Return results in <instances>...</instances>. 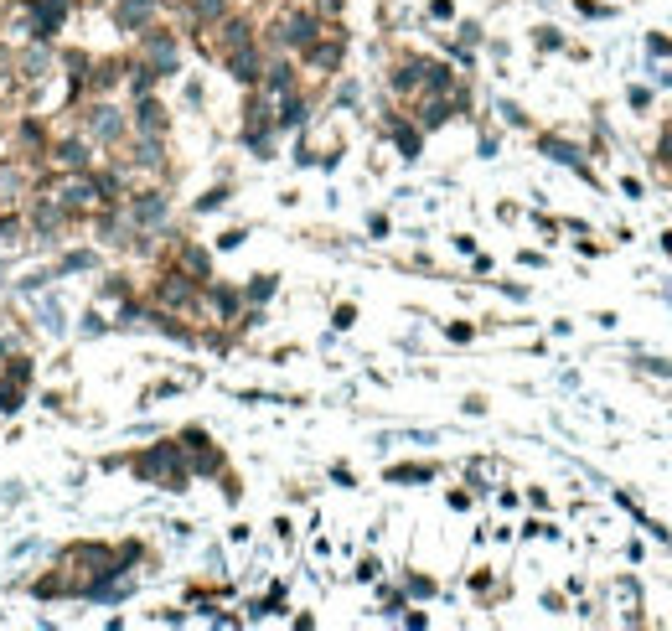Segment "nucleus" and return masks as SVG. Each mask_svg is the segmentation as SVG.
<instances>
[{"label":"nucleus","mask_w":672,"mask_h":631,"mask_svg":"<svg viewBox=\"0 0 672 631\" xmlns=\"http://www.w3.org/2000/svg\"><path fill=\"white\" fill-rule=\"evenodd\" d=\"M135 476L140 482H156L166 492H181L187 487V461H181V445H150L145 456H135Z\"/></svg>","instance_id":"nucleus-1"},{"label":"nucleus","mask_w":672,"mask_h":631,"mask_svg":"<svg viewBox=\"0 0 672 631\" xmlns=\"http://www.w3.org/2000/svg\"><path fill=\"white\" fill-rule=\"evenodd\" d=\"M321 26H326V21H321L311 6H305V11H290V16L274 21L269 47H274V52H305V47H311V42L321 37Z\"/></svg>","instance_id":"nucleus-2"},{"label":"nucleus","mask_w":672,"mask_h":631,"mask_svg":"<svg viewBox=\"0 0 672 631\" xmlns=\"http://www.w3.org/2000/svg\"><path fill=\"white\" fill-rule=\"evenodd\" d=\"M197 295H202V280H192L187 269H171V275L156 280V311L166 316H187L197 306Z\"/></svg>","instance_id":"nucleus-3"},{"label":"nucleus","mask_w":672,"mask_h":631,"mask_svg":"<svg viewBox=\"0 0 672 631\" xmlns=\"http://www.w3.org/2000/svg\"><path fill=\"white\" fill-rule=\"evenodd\" d=\"M16 21H26V37L32 42H52L68 21V0H26L16 11Z\"/></svg>","instance_id":"nucleus-4"},{"label":"nucleus","mask_w":672,"mask_h":631,"mask_svg":"<svg viewBox=\"0 0 672 631\" xmlns=\"http://www.w3.org/2000/svg\"><path fill=\"white\" fill-rule=\"evenodd\" d=\"M125 130H130V119L119 114L109 99H94V104L83 109V135L94 140V145H119V140H125Z\"/></svg>","instance_id":"nucleus-5"},{"label":"nucleus","mask_w":672,"mask_h":631,"mask_svg":"<svg viewBox=\"0 0 672 631\" xmlns=\"http://www.w3.org/2000/svg\"><path fill=\"white\" fill-rule=\"evenodd\" d=\"M176 445H181V461H187V471H197V476H218V471H223V450L212 445L202 430H187Z\"/></svg>","instance_id":"nucleus-6"},{"label":"nucleus","mask_w":672,"mask_h":631,"mask_svg":"<svg viewBox=\"0 0 672 631\" xmlns=\"http://www.w3.org/2000/svg\"><path fill=\"white\" fill-rule=\"evenodd\" d=\"M47 161L57 171H94V140H88V135H68V140L47 145Z\"/></svg>","instance_id":"nucleus-7"},{"label":"nucleus","mask_w":672,"mask_h":631,"mask_svg":"<svg viewBox=\"0 0 672 631\" xmlns=\"http://www.w3.org/2000/svg\"><path fill=\"white\" fill-rule=\"evenodd\" d=\"M140 63H150L161 78L176 73V37L171 32H156V26H145V47H140Z\"/></svg>","instance_id":"nucleus-8"},{"label":"nucleus","mask_w":672,"mask_h":631,"mask_svg":"<svg viewBox=\"0 0 672 631\" xmlns=\"http://www.w3.org/2000/svg\"><path fill=\"white\" fill-rule=\"evenodd\" d=\"M125 218H130L135 228H161V223H166V197H161V192H135V197L125 202Z\"/></svg>","instance_id":"nucleus-9"},{"label":"nucleus","mask_w":672,"mask_h":631,"mask_svg":"<svg viewBox=\"0 0 672 631\" xmlns=\"http://www.w3.org/2000/svg\"><path fill=\"white\" fill-rule=\"evenodd\" d=\"M161 0H114V26L119 32H145L150 21H156Z\"/></svg>","instance_id":"nucleus-10"},{"label":"nucleus","mask_w":672,"mask_h":631,"mask_svg":"<svg viewBox=\"0 0 672 631\" xmlns=\"http://www.w3.org/2000/svg\"><path fill=\"white\" fill-rule=\"evenodd\" d=\"M223 57H228V73H233L238 83H249V88H254V83L264 78V57H259V47H254V42H249V47H238V52H223Z\"/></svg>","instance_id":"nucleus-11"},{"label":"nucleus","mask_w":672,"mask_h":631,"mask_svg":"<svg viewBox=\"0 0 672 631\" xmlns=\"http://www.w3.org/2000/svg\"><path fill=\"white\" fill-rule=\"evenodd\" d=\"M68 207L63 202H57V197H37V207H32V223H37V233L42 238H52V233H63L68 228Z\"/></svg>","instance_id":"nucleus-12"},{"label":"nucleus","mask_w":672,"mask_h":631,"mask_svg":"<svg viewBox=\"0 0 672 631\" xmlns=\"http://www.w3.org/2000/svg\"><path fill=\"white\" fill-rule=\"evenodd\" d=\"M130 130L135 135H166V109L150 99V94H140V104H135V119H130Z\"/></svg>","instance_id":"nucleus-13"},{"label":"nucleus","mask_w":672,"mask_h":631,"mask_svg":"<svg viewBox=\"0 0 672 631\" xmlns=\"http://www.w3.org/2000/svg\"><path fill=\"white\" fill-rule=\"evenodd\" d=\"M26 166L21 161H0V207H11V202H21V192H26Z\"/></svg>","instance_id":"nucleus-14"},{"label":"nucleus","mask_w":672,"mask_h":631,"mask_svg":"<svg viewBox=\"0 0 672 631\" xmlns=\"http://www.w3.org/2000/svg\"><path fill=\"white\" fill-rule=\"evenodd\" d=\"M424 73H430V57H409V63H399V73H393V94H419Z\"/></svg>","instance_id":"nucleus-15"},{"label":"nucleus","mask_w":672,"mask_h":631,"mask_svg":"<svg viewBox=\"0 0 672 631\" xmlns=\"http://www.w3.org/2000/svg\"><path fill=\"white\" fill-rule=\"evenodd\" d=\"M450 109H461V104H455L450 94H430V99L419 104V130H440L445 119H450Z\"/></svg>","instance_id":"nucleus-16"},{"label":"nucleus","mask_w":672,"mask_h":631,"mask_svg":"<svg viewBox=\"0 0 672 631\" xmlns=\"http://www.w3.org/2000/svg\"><path fill=\"white\" fill-rule=\"evenodd\" d=\"M47 68H52V47L47 42H32L16 57V73H26V78H47Z\"/></svg>","instance_id":"nucleus-17"},{"label":"nucleus","mask_w":672,"mask_h":631,"mask_svg":"<svg viewBox=\"0 0 672 631\" xmlns=\"http://www.w3.org/2000/svg\"><path fill=\"white\" fill-rule=\"evenodd\" d=\"M218 32H223V52H238V47H249V42H254V26L243 21V16H223V21H218Z\"/></svg>","instance_id":"nucleus-18"},{"label":"nucleus","mask_w":672,"mask_h":631,"mask_svg":"<svg viewBox=\"0 0 672 631\" xmlns=\"http://www.w3.org/2000/svg\"><path fill=\"white\" fill-rule=\"evenodd\" d=\"M135 166H140V171H161V166H166L161 135H140V140H135Z\"/></svg>","instance_id":"nucleus-19"},{"label":"nucleus","mask_w":672,"mask_h":631,"mask_svg":"<svg viewBox=\"0 0 672 631\" xmlns=\"http://www.w3.org/2000/svg\"><path fill=\"white\" fill-rule=\"evenodd\" d=\"M16 150H32V161H37V156H47V135H42L37 119H26V125L16 130Z\"/></svg>","instance_id":"nucleus-20"},{"label":"nucleus","mask_w":672,"mask_h":631,"mask_svg":"<svg viewBox=\"0 0 672 631\" xmlns=\"http://www.w3.org/2000/svg\"><path fill=\"white\" fill-rule=\"evenodd\" d=\"M228 16V0H192V21L197 26H218Z\"/></svg>","instance_id":"nucleus-21"},{"label":"nucleus","mask_w":672,"mask_h":631,"mask_svg":"<svg viewBox=\"0 0 672 631\" xmlns=\"http://www.w3.org/2000/svg\"><path fill=\"white\" fill-rule=\"evenodd\" d=\"M181 269H187L192 280H207V269H212V259H207V249H197V244H187L181 249Z\"/></svg>","instance_id":"nucleus-22"},{"label":"nucleus","mask_w":672,"mask_h":631,"mask_svg":"<svg viewBox=\"0 0 672 631\" xmlns=\"http://www.w3.org/2000/svg\"><path fill=\"white\" fill-rule=\"evenodd\" d=\"M114 83H119V63H99L94 73H88V83H83V88H94V94H109Z\"/></svg>","instance_id":"nucleus-23"},{"label":"nucleus","mask_w":672,"mask_h":631,"mask_svg":"<svg viewBox=\"0 0 672 631\" xmlns=\"http://www.w3.org/2000/svg\"><path fill=\"white\" fill-rule=\"evenodd\" d=\"M393 140H399V150H404V156H419V130H409V125H393Z\"/></svg>","instance_id":"nucleus-24"},{"label":"nucleus","mask_w":672,"mask_h":631,"mask_svg":"<svg viewBox=\"0 0 672 631\" xmlns=\"http://www.w3.org/2000/svg\"><path fill=\"white\" fill-rule=\"evenodd\" d=\"M388 476H393V482H430L435 471L430 466H399V471H388Z\"/></svg>","instance_id":"nucleus-25"},{"label":"nucleus","mask_w":672,"mask_h":631,"mask_svg":"<svg viewBox=\"0 0 672 631\" xmlns=\"http://www.w3.org/2000/svg\"><path fill=\"white\" fill-rule=\"evenodd\" d=\"M543 150H548V156H554V161H574V156H579V150H569L564 140H543Z\"/></svg>","instance_id":"nucleus-26"},{"label":"nucleus","mask_w":672,"mask_h":631,"mask_svg":"<svg viewBox=\"0 0 672 631\" xmlns=\"http://www.w3.org/2000/svg\"><path fill=\"white\" fill-rule=\"evenodd\" d=\"M269 295H274V280H269V275H259V280L249 285V300H269Z\"/></svg>","instance_id":"nucleus-27"},{"label":"nucleus","mask_w":672,"mask_h":631,"mask_svg":"<svg viewBox=\"0 0 672 631\" xmlns=\"http://www.w3.org/2000/svg\"><path fill=\"white\" fill-rule=\"evenodd\" d=\"M311 11L326 21V16H336V11H342V0H311Z\"/></svg>","instance_id":"nucleus-28"},{"label":"nucleus","mask_w":672,"mask_h":631,"mask_svg":"<svg viewBox=\"0 0 672 631\" xmlns=\"http://www.w3.org/2000/svg\"><path fill=\"white\" fill-rule=\"evenodd\" d=\"M88 264H94V254H68L63 259V269H88Z\"/></svg>","instance_id":"nucleus-29"},{"label":"nucleus","mask_w":672,"mask_h":631,"mask_svg":"<svg viewBox=\"0 0 672 631\" xmlns=\"http://www.w3.org/2000/svg\"><path fill=\"white\" fill-rule=\"evenodd\" d=\"M16 233H21V223H16V218H0V238H16Z\"/></svg>","instance_id":"nucleus-30"}]
</instances>
